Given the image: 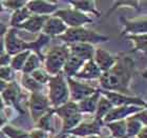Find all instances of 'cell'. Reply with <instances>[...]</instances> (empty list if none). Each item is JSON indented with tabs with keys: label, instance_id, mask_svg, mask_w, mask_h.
<instances>
[{
	"label": "cell",
	"instance_id": "ac0fdd59",
	"mask_svg": "<svg viewBox=\"0 0 147 138\" xmlns=\"http://www.w3.org/2000/svg\"><path fill=\"white\" fill-rule=\"evenodd\" d=\"M69 50V55L75 56L77 58L81 59L85 62L90 60L94 57L95 48L92 44L89 43H74V44H67Z\"/></svg>",
	"mask_w": 147,
	"mask_h": 138
},
{
	"label": "cell",
	"instance_id": "44dd1931",
	"mask_svg": "<svg viewBox=\"0 0 147 138\" xmlns=\"http://www.w3.org/2000/svg\"><path fill=\"white\" fill-rule=\"evenodd\" d=\"M100 96H101V94L99 92V90L97 89V91L94 94L82 99V100H80L79 102H77L79 113L82 114V115L83 114H95Z\"/></svg>",
	"mask_w": 147,
	"mask_h": 138
},
{
	"label": "cell",
	"instance_id": "8fae6325",
	"mask_svg": "<svg viewBox=\"0 0 147 138\" xmlns=\"http://www.w3.org/2000/svg\"><path fill=\"white\" fill-rule=\"evenodd\" d=\"M104 126V123L101 120L94 118L90 121H82L79 123L76 128H74L66 134H71L76 137H87L92 135H101L102 128Z\"/></svg>",
	"mask_w": 147,
	"mask_h": 138
},
{
	"label": "cell",
	"instance_id": "b9f144b4",
	"mask_svg": "<svg viewBox=\"0 0 147 138\" xmlns=\"http://www.w3.org/2000/svg\"><path fill=\"white\" fill-rule=\"evenodd\" d=\"M135 138H147V126H144Z\"/></svg>",
	"mask_w": 147,
	"mask_h": 138
},
{
	"label": "cell",
	"instance_id": "681fc988",
	"mask_svg": "<svg viewBox=\"0 0 147 138\" xmlns=\"http://www.w3.org/2000/svg\"><path fill=\"white\" fill-rule=\"evenodd\" d=\"M66 138H78V137H76V136H74V135H71V134H67Z\"/></svg>",
	"mask_w": 147,
	"mask_h": 138
},
{
	"label": "cell",
	"instance_id": "5bb4252c",
	"mask_svg": "<svg viewBox=\"0 0 147 138\" xmlns=\"http://www.w3.org/2000/svg\"><path fill=\"white\" fill-rule=\"evenodd\" d=\"M145 107H136V105H122V107H113L109 111V113L104 117L103 123L118 121V120H125L126 118L132 116L134 114L138 113Z\"/></svg>",
	"mask_w": 147,
	"mask_h": 138
},
{
	"label": "cell",
	"instance_id": "ee69618b",
	"mask_svg": "<svg viewBox=\"0 0 147 138\" xmlns=\"http://www.w3.org/2000/svg\"><path fill=\"white\" fill-rule=\"evenodd\" d=\"M6 86H7V82H5V81H3V80H0V94L5 90Z\"/></svg>",
	"mask_w": 147,
	"mask_h": 138
},
{
	"label": "cell",
	"instance_id": "7a4b0ae2",
	"mask_svg": "<svg viewBox=\"0 0 147 138\" xmlns=\"http://www.w3.org/2000/svg\"><path fill=\"white\" fill-rule=\"evenodd\" d=\"M65 44H74V43H89L97 44L108 41L109 37L98 33L92 30H88L85 27L83 28H71L67 29L64 34L58 37Z\"/></svg>",
	"mask_w": 147,
	"mask_h": 138
},
{
	"label": "cell",
	"instance_id": "484cf974",
	"mask_svg": "<svg viewBox=\"0 0 147 138\" xmlns=\"http://www.w3.org/2000/svg\"><path fill=\"white\" fill-rule=\"evenodd\" d=\"M134 115H135V114H134ZM134 115L125 119V124H126L125 138H135L136 136L139 134V132H140L144 126H144L140 120L137 119Z\"/></svg>",
	"mask_w": 147,
	"mask_h": 138
},
{
	"label": "cell",
	"instance_id": "ffe728a7",
	"mask_svg": "<svg viewBox=\"0 0 147 138\" xmlns=\"http://www.w3.org/2000/svg\"><path fill=\"white\" fill-rule=\"evenodd\" d=\"M49 16H38L32 15L25 22H23L18 29L26 31L28 33H34V34H40L42 32L44 22L47 19ZM17 29V30H18Z\"/></svg>",
	"mask_w": 147,
	"mask_h": 138
},
{
	"label": "cell",
	"instance_id": "7402d4cb",
	"mask_svg": "<svg viewBox=\"0 0 147 138\" xmlns=\"http://www.w3.org/2000/svg\"><path fill=\"white\" fill-rule=\"evenodd\" d=\"M83 63H84L83 60L77 58L75 56L69 55L68 58L66 59L64 65H63L62 74H63L66 78H74L75 75L79 72L80 69L82 68Z\"/></svg>",
	"mask_w": 147,
	"mask_h": 138
},
{
	"label": "cell",
	"instance_id": "277c9868",
	"mask_svg": "<svg viewBox=\"0 0 147 138\" xmlns=\"http://www.w3.org/2000/svg\"><path fill=\"white\" fill-rule=\"evenodd\" d=\"M47 86H49V93L46 96L52 107H60L69 100V92L66 82V77L62 74V72L55 76H51Z\"/></svg>",
	"mask_w": 147,
	"mask_h": 138
},
{
	"label": "cell",
	"instance_id": "f35d334b",
	"mask_svg": "<svg viewBox=\"0 0 147 138\" xmlns=\"http://www.w3.org/2000/svg\"><path fill=\"white\" fill-rule=\"evenodd\" d=\"M30 138H49V133L44 132L40 129H33L31 132H28Z\"/></svg>",
	"mask_w": 147,
	"mask_h": 138
},
{
	"label": "cell",
	"instance_id": "603a6c76",
	"mask_svg": "<svg viewBox=\"0 0 147 138\" xmlns=\"http://www.w3.org/2000/svg\"><path fill=\"white\" fill-rule=\"evenodd\" d=\"M53 111H54V115H57L61 120L71 116L74 114L79 113L77 102H74L71 100H68L67 102H65L60 107H53Z\"/></svg>",
	"mask_w": 147,
	"mask_h": 138
},
{
	"label": "cell",
	"instance_id": "d590c367",
	"mask_svg": "<svg viewBox=\"0 0 147 138\" xmlns=\"http://www.w3.org/2000/svg\"><path fill=\"white\" fill-rule=\"evenodd\" d=\"M15 71L13 70L9 65L0 67V80H3L5 82H12L15 80Z\"/></svg>",
	"mask_w": 147,
	"mask_h": 138
},
{
	"label": "cell",
	"instance_id": "83f0119b",
	"mask_svg": "<svg viewBox=\"0 0 147 138\" xmlns=\"http://www.w3.org/2000/svg\"><path fill=\"white\" fill-rule=\"evenodd\" d=\"M126 38L131 40L134 43V49L129 51L130 53L143 52L146 53L147 51V34H138V35H127Z\"/></svg>",
	"mask_w": 147,
	"mask_h": 138
},
{
	"label": "cell",
	"instance_id": "f546056e",
	"mask_svg": "<svg viewBox=\"0 0 147 138\" xmlns=\"http://www.w3.org/2000/svg\"><path fill=\"white\" fill-rule=\"evenodd\" d=\"M20 83L21 86L24 90L28 91L30 93H35V92H42L43 86L40 84L36 81V80L28 74H22L21 79H20Z\"/></svg>",
	"mask_w": 147,
	"mask_h": 138
},
{
	"label": "cell",
	"instance_id": "5b68a950",
	"mask_svg": "<svg viewBox=\"0 0 147 138\" xmlns=\"http://www.w3.org/2000/svg\"><path fill=\"white\" fill-rule=\"evenodd\" d=\"M54 16L61 19L68 29L71 28H83L86 24L92 23L94 20L90 16L83 14V13L73 9V7H65L60 9L54 14Z\"/></svg>",
	"mask_w": 147,
	"mask_h": 138
},
{
	"label": "cell",
	"instance_id": "cb8c5ba5",
	"mask_svg": "<svg viewBox=\"0 0 147 138\" xmlns=\"http://www.w3.org/2000/svg\"><path fill=\"white\" fill-rule=\"evenodd\" d=\"M53 117H54V111H53V107H51L35 122L36 128L42 130L46 133H54L55 130H54V126H53Z\"/></svg>",
	"mask_w": 147,
	"mask_h": 138
},
{
	"label": "cell",
	"instance_id": "60d3db41",
	"mask_svg": "<svg viewBox=\"0 0 147 138\" xmlns=\"http://www.w3.org/2000/svg\"><path fill=\"white\" fill-rule=\"evenodd\" d=\"M7 30H9L7 25H6L5 23H3V22L0 21V38H3V37L5 36Z\"/></svg>",
	"mask_w": 147,
	"mask_h": 138
},
{
	"label": "cell",
	"instance_id": "4316f807",
	"mask_svg": "<svg viewBox=\"0 0 147 138\" xmlns=\"http://www.w3.org/2000/svg\"><path fill=\"white\" fill-rule=\"evenodd\" d=\"M110 132L111 138H125L126 134V124L125 120H118V121H111V122L104 123Z\"/></svg>",
	"mask_w": 147,
	"mask_h": 138
},
{
	"label": "cell",
	"instance_id": "c3c4849f",
	"mask_svg": "<svg viewBox=\"0 0 147 138\" xmlns=\"http://www.w3.org/2000/svg\"><path fill=\"white\" fill-rule=\"evenodd\" d=\"M3 11H4V7H3V5H2V2L0 1V13L3 12Z\"/></svg>",
	"mask_w": 147,
	"mask_h": 138
},
{
	"label": "cell",
	"instance_id": "ba28073f",
	"mask_svg": "<svg viewBox=\"0 0 147 138\" xmlns=\"http://www.w3.org/2000/svg\"><path fill=\"white\" fill-rule=\"evenodd\" d=\"M28 105L31 112L32 119L34 120V122H36L46 111H49L52 107L49 104L47 96L43 92L31 93L28 100Z\"/></svg>",
	"mask_w": 147,
	"mask_h": 138
},
{
	"label": "cell",
	"instance_id": "2e32d148",
	"mask_svg": "<svg viewBox=\"0 0 147 138\" xmlns=\"http://www.w3.org/2000/svg\"><path fill=\"white\" fill-rule=\"evenodd\" d=\"M67 29L68 28L63 23L61 19L52 15L49 16L47 19L45 20L41 33L51 37V38L52 37H59L61 36L62 34H64Z\"/></svg>",
	"mask_w": 147,
	"mask_h": 138
},
{
	"label": "cell",
	"instance_id": "52a82bcc",
	"mask_svg": "<svg viewBox=\"0 0 147 138\" xmlns=\"http://www.w3.org/2000/svg\"><path fill=\"white\" fill-rule=\"evenodd\" d=\"M5 53L9 56H14L23 51H30V43L26 40L20 38L17 33V29L9 28L3 37Z\"/></svg>",
	"mask_w": 147,
	"mask_h": 138
},
{
	"label": "cell",
	"instance_id": "74e56055",
	"mask_svg": "<svg viewBox=\"0 0 147 138\" xmlns=\"http://www.w3.org/2000/svg\"><path fill=\"white\" fill-rule=\"evenodd\" d=\"M1 2H2L4 9L12 10L13 12L21 9L26 4V1H23V0H5V1H1Z\"/></svg>",
	"mask_w": 147,
	"mask_h": 138
},
{
	"label": "cell",
	"instance_id": "4dcf8cb0",
	"mask_svg": "<svg viewBox=\"0 0 147 138\" xmlns=\"http://www.w3.org/2000/svg\"><path fill=\"white\" fill-rule=\"evenodd\" d=\"M41 65H42V59L40 58L38 55H36L35 53H31L28 59H26L21 72L22 74H28L30 75L34 71H36L37 69L41 68Z\"/></svg>",
	"mask_w": 147,
	"mask_h": 138
},
{
	"label": "cell",
	"instance_id": "d4e9b609",
	"mask_svg": "<svg viewBox=\"0 0 147 138\" xmlns=\"http://www.w3.org/2000/svg\"><path fill=\"white\" fill-rule=\"evenodd\" d=\"M31 16H32L31 12L28 11L26 6H23V7L17 10V11H14L12 16H11V19H9V25H11V28L18 29Z\"/></svg>",
	"mask_w": 147,
	"mask_h": 138
},
{
	"label": "cell",
	"instance_id": "d6986e66",
	"mask_svg": "<svg viewBox=\"0 0 147 138\" xmlns=\"http://www.w3.org/2000/svg\"><path fill=\"white\" fill-rule=\"evenodd\" d=\"M71 7L83 13V14H92L96 17H100L101 12L97 6V3L94 0H76V1H68Z\"/></svg>",
	"mask_w": 147,
	"mask_h": 138
},
{
	"label": "cell",
	"instance_id": "9c48e42d",
	"mask_svg": "<svg viewBox=\"0 0 147 138\" xmlns=\"http://www.w3.org/2000/svg\"><path fill=\"white\" fill-rule=\"evenodd\" d=\"M101 95H103L105 98H107L110 103L113 107H122V105H136L140 107H146V101L140 97L130 95H124L121 93L110 92V91H104V90L98 89Z\"/></svg>",
	"mask_w": 147,
	"mask_h": 138
},
{
	"label": "cell",
	"instance_id": "7bdbcfd3",
	"mask_svg": "<svg viewBox=\"0 0 147 138\" xmlns=\"http://www.w3.org/2000/svg\"><path fill=\"white\" fill-rule=\"evenodd\" d=\"M5 53V46H4V40L3 38H0V55Z\"/></svg>",
	"mask_w": 147,
	"mask_h": 138
},
{
	"label": "cell",
	"instance_id": "30bf717a",
	"mask_svg": "<svg viewBox=\"0 0 147 138\" xmlns=\"http://www.w3.org/2000/svg\"><path fill=\"white\" fill-rule=\"evenodd\" d=\"M66 82L69 92V100L74 102H79L80 100L88 97L97 91V89L90 84L84 83L75 78H66Z\"/></svg>",
	"mask_w": 147,
	"mask_h": 138
},
{
	"label": "cell",
	"instance_id": "3957f363",
	"mask_svg": "<svg viewBox=\"0 0 147 138\" xmlns=\"http://www.w3.org/2000/svg\"><path fill=\"white\" fill-rule=\"evenodd\" d=\"M68 56L69 50L67 44L62 43L59 46H52L45 54H43V69L49 76H55L62 72L63 65Z\"/></svg>",
	"mask_w": 147,
	"mask_h": 138
},
{
	"label": "cell",
	"instance_id": "8d00e7d4",
	"mask_svg": "<svg viewBox=\"0 0 147 138\" xmlns=\"http://www.w3.org/2000/svg\"><path fill=\"white\" fill-rule=\"evenodd\" d=\"M30 75L36 80L37 82L40 83V84H42V86L47 84L49 78H51V76L46 73L45 70H44V69H41V68L37 69L36 71H34V72H33L32 74H30Z\"/></svg>",
	"mask_w": 147,
	"mask_h": 138
},
{
	"label": "cell",
	"instance_id": "6da1fadb",
	"mask_svg": "<svg viewBox=\"0 0 147 138\" xmlns=\"http://www.w3.org/2000/svg\"><path fill=\"white\" fill-rule=\"evenodd\" d=\"M136 73L137 65L135 60L129 56L118 55V59L113 68L102 73L99 78L100 89L129 95L131 93L130 84Z\"/></svg>",
	"mask_w": 147,
	"mask_h": 138
},
{
	"label": "cell",
	"instance_id": "bcb514c9",
	"mask_svg": "<svg viewBox=\"0 0 147 138\" xmlns=\"http://www.w3.org/2000/svg\"><path fill=\"white\" fill-rule=\"evenodd\" d=\"M4 107H5V105H4V102H3L1 94H0V111H3L4 110Z\"/></svg>",
	"mask_w": 147,
	"mask_h": 138
},
{
	"label": "cell",
	"instance_id": "ab89813d",
	"mask_svg": "<svg viewBox=\"0 0 147 138\" xmlns=\"http://www.w3.org/2000/svg\"><path fill=\"white\" fill-rule=\"evenodd\" d=\"M7 124V117L2 111H0V129Z\"/></svg>",
	"mask_w": 147,
	"mask_h": 138
},
{
	"label": "cell",
	"instance_id": "4fadbf2b",
	"mask_svg": "<svg viewBox=\"0 0 147 138\" xmlns=\"http://www.w3.org/2000/svg\"><path fill=\"white\" fill-rule=\"evenodd\" d=\"M25 6L31 12L32 15L38 16H49L54 15L58 11V3L53 1L44 0H31L26 1Z\"/></svg>",
	"mask_w": 147,
	"mask_h": 138
},
{
	"label": "cell",
	"instance_id": "e575fe53",
	"mask_svg": "<svg viewBox=\"0 0 147 138\" xmlns=\"http://www.w3.org/2000/svg\"><path fill=\"white\" fill-rule=\"evenodd\" d=\"M140 1H136V0H119V1H115L113 3V5L110 6L109 10L107 12V15H110L111 13L117 9H120V7H130V9H136L139 10L140 9Z\"/></svg>",
	"mask_w": 147,
	"mask_h": 138
},
{
	"label": "cell",
	"instance_id": "836d02e7",
	"mask_svg": "<svg viewBox=\"0 0 147 138\" xmlns=\"http://www.w3.org/2000/svg\"><path fill=\"white\" fill-rule=\"evenodd\" d=\"M1 132L7 138H30L28 132L18 129L12 124H5L3 128H1Z\"/></svg>",
	"mask_w": 147,
	"mask_h": 138
},
{
	"label": "cell",
	"instance_id": "d6a6232c",
	"mask_svg": "<svg viewBox=\"0 0 147 138\" xmlns=\"http://www.w3.org/2000/svg\"><path fill=\"white\" fill-rule=\"evenodd\" d=\"M82 114L80 113H76L71 115V116L67 117V118H65V119H62V126H61V132L60 133H68L69 131L74 129V128H76L79 123H81L83 121L82 119Z\"/></svg>",
	"mask_w": 147,
	"mask_h": 138
},
{
	"label": "cell",
	"instance_id": "7c38bea8",
	"mask_svg": "<svg viewBox=\"0 0 147 138\" xmlns=\"http://www.w3.org/2000/svg\"><path fill=\"white\" fill-rule=\"evenodd\" d=\"M120 22L123 27L121 35H138L147 33L146 16H140L134 19H127L120 17Z\"/></svg>",
	"mask_w": 147,
	"mask_h": 138
},
{
	"label": "cell",
	"instance_id": "f6af8a7d",
	"mask_svg": "<svg viewBox=\"0 0 147 138\" xmlns=\"http://www.w3.org/2000/svg\"><path fill=\"white\" fill-rule=\"evenodd\" d=\"M84 138H111L110 136H102V135H92V136H87V137Z\"/></svg>",
	"mask_w": 147,
	"mask_h": 138
},
{
	"label": "cell",
	"instance_id": "e0dca14e",
	"mask_svg": "<svg viewBox=\"0 0 147 138\" xmlns=\"http://www.w3.org/2000/svg\"><path fill=\"white\" fill-rule=\"evenodd\" d=\"M102 72L97 67L94 60H87L83 63L82 68L80 69L79 72L75 75V79L77 80H96L101 77Z\"/></svg>",
	"mask_w": 147,
	"mask_h": 138
},
{
	"label": "cell",
	"instance_id": "7dc6e473",
	"mask_svg": "<svg viewBox=\"0 0 147 138\" xmlns=\"http://www.w3.org/2000/svg\"><path fill=\"white\" fill-rule=\"evenodd\" d=\"M66 136H67V134H65V133H59L58 135L55 136L54 138H66Z\"/></svg>",
	"mask_w": 147,
	"mask_h": 138
},
{
	"label": "cell",
	"instance_id": "f1b7e54d",
	"mask_svg": "<svg viewBox=\"0 0 147 138\" xmlns=\"http://www.w3.org/2000/svg\"><path fill=\"white\" fill-rule=\"evenodd\" d=\"M113 107V105L110 103L109 100H108L107 98H105L103 95H101L100 98H99L98 104H97V109H96L95 117H94V118L103 121L104 117L109 113V111L111 110Z\"/></svg>",
	"mask_w": 147,
	"mask_h": 138
},
{
	"label": "cell",
	"instance_id": "8992f818",
	"mask_svg": "<svg viewBox=\"0 0 147 138\" xmlns=\"http://www.w3.org/2000/svg\"><path fill=\"white\" fill-rule=\"evenodd\" d=\"M1 97L4 102V105L13 107L16 111H18L20 114H24V110L21 107V101L23 99V93L18 82L15 80L12 82H9L5 90L1 93Z\"/></svg>",
	"mask_w": 147,
	"mask_h": 138
},
{
	"label": "cell",
	"instance_id": "9a60e30c",
	"mask_svg": "<svg viewBox=\"0 0 147 138\" xmlns=\"http://www.w3.org/2000/svg\"><path fill=\"white\" fill-rule=\"evenodd\" d=\"M117 59H118V55L117 56L113 55L110 52L102 49V48L95 49L94 57H92L94 62L100 69V71H101L102 73L107 72L109 69L113 68V65L116 63Z\"/></svg>",
	"mask_w": 147,
	"mask_h": 138
},
{
	"label": "cell",
	"instance_id": "1f68e13d",
	"mask_svg": "<svg viewBox=\"0 0 147 138\" xmlns=\"http://www.w3.org/2000/svg\"><path fill=\"white\" fill-rule=\"evenodd\" d=\"M31 53V51H23V52H20L14 56H11V61H9V65L15 72H21L22 68Z\"/></svg>",
	"mask_w": 147,
	"mask_h": 138
}]
</instances>
